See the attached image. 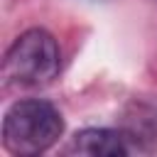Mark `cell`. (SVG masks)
Listing matches in <instances>:
<instances>
[{
  "label": "cell",
  "mask_w": 157,
  "mask_h": 157,
  "mask_svg": "<svg viewBox=\"0 0 157 157\" xmlns=\"http://www.w3.org/2000/svg\"><path fill=\"white\" fill-rule=\"evenodd\" d=\"M64 132L61 113L39 98H25L7 108L2 118V147L17 157L47 152Z\"/></svg>",
  "instance_id": "cell-1"
},
{
  "label": "cell",
  "mask_w": 157,
  "mask_h": 157,
  "mask_svg": "<svg viewBox=\"0 0 157 157\" xmlns=\"http://www.w3.org/2000/svg\"><path fill=\"white\" fill-rule=\"evenodd\" d=\"M59 59L61 56L56 39L47 29L32 27L10 44L2 64V76L15 86H42L59 74Z\"/></svg>",
  "instance_id": "cell-2"
},
{
  "label": "cell",
  "mask_w": 157,
  "mask_h": 157,
  "mask_svg": "<svg viewBox=\"0 0 157 157\" xmlns=\"http://www.w3.org/2000/svg\"><path fill=\"white\" fill-rule=\"evenodd\" d=\"M66 152L88 155V157H123L128 155V137L125 132L108 130V128H86L71 137Z\"/></svg>",
  "instance_id": "cell-3"
},
{
  "label": "cell",
  "mask_w": 157,
  "mask_h": 157,
  "mask_svg": "<svg viewBox=\"0 0 157 157\" xmlns=\"http://www.w3.org/2000/svg\"><path fill=\"white\" fill-rule=\"evenodd\" d=\"M125 137L142 147L157 142V110L145 103H132L125 113Z\"/></svg>",
  "instance_id": "cell-4"
}]
</instances>
